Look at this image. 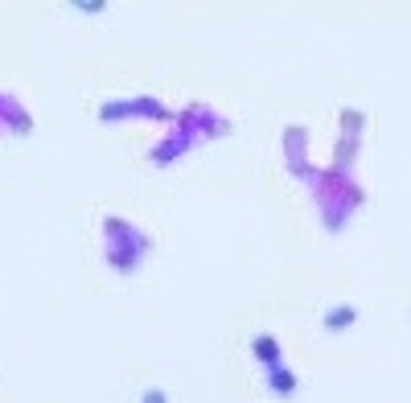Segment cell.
Listing matches in <instances>:
<instances>
[{"mask_svg": "<svg viewBox=\"0 0 411 403\" xmlns=\"http://www.w3.org/2000/svg\"><path fill=\"white\" fill-rule=\"evenodd\" d=\"M144 403H169V395H165V391H156V387H152V391H148V395H144Z\"/></svg>", "mask_w": 411, "mask_h": 403, "instance_id": "obj_3", "label": "cell"}, {"mask_svg": "<svg viewBox=\"0 0 411 403\" xmlns=\"http://www.w3.org/2000/svg\"><path fill=\"white\" fill-rule=\"evenodd\" d=\"M268 379H272V391H275V395H292V391H296V374H292V370H284V366H275Z\"/></svg>", "mask_w": 411, "mask_h": 403, "instance_id": "obj_2", "label": "cell"}, {"mask_svg": "<svg viewBox=\"0 0 411 403\" xmlns=\"http://www.w3.org/2000/svg\"><path fill=\"white\" fill-rule=\"evenodd\" d=\"M354 317H358V309H354V305H341V309L325 313V329H329V333H341V329H346Z\"/></svg>", "mask_w": 411, "mask_h": 403, "instance_id": "obj_1", "label": "cell"}]
</instances>
